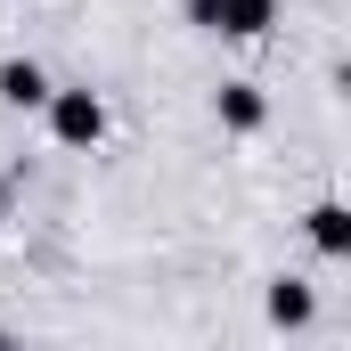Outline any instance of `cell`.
Wrapping results in <instances>:
<instances>
[{"instance_id": "cell-1", "label": "cell", "mask_w": 351, "mask_h": 351, "mask_svg": "<svg viewBox=\"0 0 351 351\" xmlns=\"http://www.w3.org/2000/svg\"><path fill=\"white\" fill-rule=\"evenodd\" d=\"M196 16L221 25V33H262V25H269V0H196Z\"/></svg>"}, {"instance_id": "cell-2", "label": "cell", "mask_w": 351, "mask_h": 351, "mask_svg": "<svg viewBox=\"0 0 351 351\" xmlns=\"http://www.w3.org/2000/svg\"><path fill=\"white\" fill-rule=\"evenodd\" d=\"M98 131H106L98 98H90V90H66V98H58V139H74V147H82V139H98Z\"/></svg>"}, {"instance_id": "cell-3", "label": "cell", "mask_w": 351, "mask_h": 351, "mask_svg": "<svg viewBox=\"0 0 351 351\" xmlns=\"http://www.w3.org/2000/svg\"><path fill=\"white\" fill-rule=\"evenodd\" d=\"M0 98H8V106H41L49 90H41V74H33V66H0Z\"/></svg>"}, {"instance_id": "cell-4", "label": "cell", "mask_w": 351, "mask_h": 351, "mask_svg": "<svg viewBox=\"0 0 351 351\" xmlns=\"http://www.w3.org/2000/svg\"><path fill=\"white\" fill-rule=\"evenodd\" d=\"M221 114H229V123H262V98H254V90H229Z\"/></svg>"}]
</instances>
